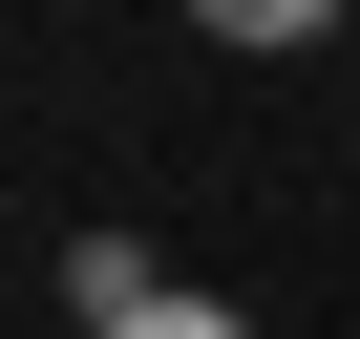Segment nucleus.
Instances as JSON below:
<instances>
[{"label":"nucleus","instance_id":"obj_2","mask_svg":"<svg viewBox=\"0 0 360 339\" xmlns=\"http://www.w3.org/2000/svg\"><path fill=\"white\" fill-rule=\"evenodd\" d=\"M106 339H233V318H212V297H148V318H106Z\"/></svg>","mask_w":360,"mask_h":339},{"label":"nucleus","instance_id":"obj_1","mask_svg":"<svg viewBox=\"0 0 360 339\" xmlns=\"http://www.w3.org/2000/svg\"><path fill=\"white\" fill-rule=\"evenodd\" d=\"M191 22H212V43H318L339 0H191Z\"/></svg>","mask_w":360,"mask_h":339}]
</instances>
